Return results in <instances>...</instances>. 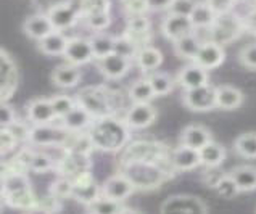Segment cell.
<instances>
[{
	"label": "cell",
	"instance_id": "cb8c5ba5",
	"mask_svg": "<svg viewBox=\"0 0 256 214\" xmlns=\"http://www.w3.org/2000/svg\"><path fill=\"white\" fill-rule=\"evenodd\" d=\"M68 39L64 38V34L60 31H52L48 36H46L44 39L39 40V50L44 55L56 56L63 55L64 48H66Z\"/></svg>",
	"mask_w": 256,
	"mask_h": 214
},
{
	"label": "cell",
	"instance_id": "d4e9b609",
	"mask_svg": "<svg viewBox=\"0 0 256 214\" xmlns=\"http://www.w3.org/2000/svg\"><path fill=\"white\" fill-rule=\"evenodd\" d=\"M198 153H200V163L206 168H218L226 160V148L221 144L213 142V140L204 145L202 150H198Z\"/></svg>",
	"mask_w": 256,
	"mask_h": 214
},
{
	"label": "cell",
	"instance_id": "f1b7e54d",
	"mask_svg": "<svg viewBox=\"0 0 256 214\" xmlns=\"http://www.w3.org/2000/svg\"><path fill=\"white\" fill-rule=\"evenodd\" d=\"M188 18H190V23H192L194 29H203V28L213 26L214 20H216V14L204 2L203 4L196 2L195 8L192 10Z\"/></svg>",
	"mask_w": 256,
	"mask_h": 214
},
{
	"label": "cell",
	"instance_id": "f6af8a7d",
	"mask_svg": "<svg viewBox=\"0 0 256 214\" xmlns=\"http://www.w3.org/2000/svg\"><path fill=\"white\" fill-rule=\"evenodd\" d=\"M204 4H206L218 16V14L229 13L232 10L234 4H236V0H204Z\"/></svg>",
	"mask_w": 256,
	"mask_h": 214
},
{
	"label": "cell",
	"instance_id": "e575fe53",
	"mask_svg": "<svg viewBox=\"0 0 256 214\" xmlns=\"http://www.w3.org/2000/svg\"><path fill=\"white\" fill-rule=\"evenodd\" d=\"M28 168L31 169V171L38 172V174H44L50 171V169L55 168V161L52 156H48L47 153H42V152H38V153H31V158H29V164Z\"/></svg>",
	"mask_w": 256,
	"mask_h": 214
},
{
	"label": "cell",
	"instance_id": "f907efd6",
	"mask_svg": "<svg viewBox=\"0 0 256 214\" xmlns=\"http://www.w3.org/2000/svg\"><path fill=\"white\" fill-rule=\"evenodd\" d=\"M246 26H248V29H250L252 32L256 34V8L246 16Z\"/></svg>",
	"mask_w": 256,
	"mask_h": 214
},
{
	"label": "cell",
	"instance_id": "9a60e30c",
	"mask_svg": "<svg viewBox=\"0 0 256 214\" xmlns=\"http://www.w3.org/2000/svg\"><path fill=\"white\" fill-rule=\"evenodd\" d=\"M178 82L184 87L186 90H190V88H196V87L210 84V76L206 70H203L202 66L192 63V64L184 66V68L179 71Z\"/></svg>",
	"mask_w": 256,
	"mask_h": 214
},
{
	"label": "cell",
	"instance_id": "4fadbf2b",
	"mask_svg": "<svg viewBox=\"0 0 256 214\" xmlns=\"http://www.w3.org/2000/svg\"><path fill=\"white\" fill-rule=\"evenodd\" d=\"M162 31L164 34V38H168L170 40L176 42L178 39L184 38V36L194 32V26H192V23H190L188 16H182V14L170 13L164 18V21H163Z\"/></svg>",
	"mask_w": 256,
	"mask_h": 214
},
{
	"label": "cell",
	"instance_id": "7dc6e473",
	"mask_svg": "<svg viewBox=\"0 0 256 214\" xmlns=\"http://www.w3.org/2000/svg\"><path fill=\"white\" fill-rule=\"evenodd\" d=\"M8 129L12 134H13V137L18 140V142H23V140H28L29 138V129L24 122H20V121H14L10 128H6Z\"/></svg>",
	"mask_w": 256,
	"mask_h": 214
},
{
	"label": "cell",
	"instance_id": "d6a6232c",
	"mask_svg": "<svg viewBox=\"0 0 256 214\" xmlns=\"http://www.w3.org/2000/svg\"><path fill=\"white\" fill-rule=\"evenodd\" d=\"M4 182H5V195L31 188V182H29L28 176L21 171H12L10 174H6L4 177Z\"/></svg>",
	"mask_w": 256,
	"mask_h": 214
},
{
	"label": "cell",
	"instance_id": "7c38bea8",
	"mask_svg": "<svg viewBox=\"0 0 256 214\" xmlns=\"http://www.w3.org/2000/svg\"><path fill=\"white\" fill-rule=\"evenodd\" d=\"M97 66H98L100 72L106 79L116 80V79H121L128 74V71L130 70V60L113 52V54H110L104 58H100V60H97Z\"/></svg>",
	"mask_w": 256,
	"mask_h": 214
},
{
	"label": "cell",
	"instance_id": "484cf974",
	"mask_svg": "<svg viewBox=\"0 0 256 214\" xmlns=\"http://www.w3.org/2000/svg\"><path fill=\"white\" fill-rule=\"evenodd\" d=\"M200 46H202V40L196 38V34L190 32L174 42V50H176V54H178V56L194 62L195 55L198 54V50H200Z\"/></svg>",
	"mask_w": 256,
	"mask_h": 214
},
{
	"label": "cell",
	"instance_id": "277c9868",
	"mask_svg": "<svg viewBox=\"0 0 256 214\" xmlns=\"http://www.w3.org/2000/svg\"><path fill=\"white\" fill-rule=\"evenodd\" d=\"M47 16L54 26V31L62 32L78 23L79 18H81V6H79V4L74 5L72 2H62L54 5L48 10Z\"/></svg>",
	"mask_w": 256,
	"mask_h": 214
},
{
	"label": "cell",
	"instance_id": "db71d44e",
	"mask_svg": "<svg viewBox=\"0 0 256 214\" xmlns=\"http://www.w3.org/2000/svg\"><path fill=\"white\" fill-rule=\"evenodd\" d=\"M120 214H138L137 211H134V210H128V208H124Z\"/></svg>",
	"mask_w": 256,
	"mask_h": 214
},
{
	"label": "cell",
	"instance_id": "ac0fdd59",
	"mask_svg": "<svg viewBox=\"0 0 256 214\" xmlns=\"http://www.w3.org/2000/svg\"><path fill=\"white\" fill-rule=\"evenodd\" d=\"M216 106L230 112L237 110L244 103V94L234 86H219L216 87Z\"/></svg>",
	"mask_w": 256,
	"mask_h": 214
},
{
	"label": "cell",
	"instance_id": "7bdbcfd3",
	"mask_svg": "<svg viewBox=\"0 0 256 214\" xmlns=\"http://www.w3.org/2000/svg\"><path fill=\"white\" fill-rule=\"evenodd\" d=\"M195 5H196L195 0H174L170 12L174 14H182V16H190Z\"/></svg>",
	"mask_w": 256,
	"mask_h": 214
},
{
	"label": "cell",
	"instance_id": "ab89813d",
	"mask_svg": "<svg viewBox=\"0 0 256 214\" xmlns=\"http://www.w3.org/2000/svg\"><path fill=\"white\" fill-rule=\"evenodd\" d=\"M82 20L86 21V24L89 26L92 31L95 32H102L112 24V18H110V13H97V14H84Z\"/></svg>",
	"mask_w": 256,
	"mask_h": 214
},
{
	"label": "cell",
	"instance_id": "83f0119b",
	"mask_svg": "<svg viewBox=\"0 0 256 214\" xmlns=\"http://www.w3.org/2000/svg\"><path fill=\"white\" fill-rule=\"evenodd\" d=\"M5 203L12 206V208H18V210H31L34 206H38V202H36L34 192L32 188H26L21 192H14V194H6L4 196Z\"/></svg>",
	"mask_w": 256,
	"mask_h": 214
},
{
	"label": "cell",
	"instance_id": "3957f363",
	"mask_svg": "<svg viewBox=\"0 0 256 214\" xmlns=\"http://www.w3.org/2000/svg\"><path fill=\"white\" fill-rule=\"evenodd\" d=\"M68 130L63 128L60 122L55 126L54 122L42 124V126H34L29 130V142L38 145V146H63L66 144Z\"/></svg>",
	"mask_w": 256,
	"mask_h": 214
},
{
	"label": "cell",
	"instance_id": "836d02e7",
	"mask_svg": "<svg viewBox=\"0 0 256 214\" xmlns=\"http://www.w3.org/2000/svg\"><path fill=\"white\" fill-rule=\"evenodd\" d=\"M89 208L90 214H120L124 210V206L121 204V202L100 195L92 204H89Z\"/></svg>",
	"mask_w": 256,
	"mask_h": 214
},
{
	"label": "cell",
	"instance_id": "816d5d0a",
	"mask_svg": "<svg viewBox=\"0 0 256 214\" xmlns=\"http://www.w3.org/2000/svg\"><path fill=\"white\" fill-rule=\"evenodd\" d=\"M26 214H50V212H48L47 210L40 208V206H34V208L28 210V211H26Z\"/></svg>",
	"mask_w": 256,
	"mask_h": 214
},
{
	"label": "cell",
	"instance_id": "5bb4252c",
	"mask_svg": "<svg viewBox=\"0 0 256 214\" xmlns=\"http://www.w3.org/2000/svg\"><path fill=\"white\" fill-rule=\"evenodd\" d=\"M28 118L34 126L50 124L56 120L50 98H36L28 105Z\"/></svg>",
	"mask_w": 256,
	"mask_h": 214
},
{
	"label": "cell",
	"instance_id": "ba28073f",
	"mask_svg": "<svg viewBox=\"0 0 256 214\" xmlns=\"http://www.w3.org/2000/svg\"><path fill=\"white\" fill-rule=\"evenodd\" d=\"M72 182V192L71 196L76 198L79 203L84 204H92L97 198L100 196V187L97 186V182L92 179V176L89 172H82L74 177Z\"/></svg>",
	"mask_w": 256,
	"mask_h": 214
},
{
	"label": "cell",
	"instance_id": "52a82bcc",
	"mask_svg": "<svg viewBox=\"0 0 256 214\" xmlns=\"http://www.w3.org/2000/svg\"><path fill=\"white\" fill-rule=\"evenodd\" d=\"M136 192L134 184L130 182L124 174H114L108 177L100 188V195L112 198L116 202H124Z\"/></svg>",
	"mask_w": 256,
	"mask_h": 214
},
{
	"label": "cell",
	"instance_id": "d590c367",
	"mask_svg": "<svg viewBox=\"0 0 256 214\" xmlns=\"http://www.w3.org/2000/svg\"><path fill=\"white\" fill-rule=\"evenodd\" d=\"M213 187L216 188V192H218V195H219V196L228 198V200H230V198H236V196L240 194L238 187L236 186V182L232 180V177H230L229 174L218 177L216 182L213 184Z\"/></svg>",
	"mask_w": 256,
	"mask_h": 214
},
{
	"label": "cell",
	"instance_id": "8d00e7d4",
	"mask_svg": "<svg viewBox=\"0 0 256 214\" xmlns=\"http://www.w3.org/2000/svg\"><path fill=\"white\" fill-rule=\"evenodd\" d=\"M50 103H52L55 116L63 118L76 106V98L70 97V95H55V97L50 98Z\"/></svg>",
	"mask_w": 256,
	"mask_h": 214
},
{
	"label": "cell",
	"instance_id": "e0dca14e",
	"mask_svg": "<svg viewBox=\"0 0 256 214\" xmlns=\"http://www.w3.org/2000/svg\"><path fill=\"white\" fill-rule=\"evenodd\" d=\"M171 163L176 169H179V171H192V169L198 168L202 164L200 153H198V150H194V148H188L186 145H180L172 152Z\"/></svg>",
	"mask_w": 256,
	"mask_h": 214
},
{
	"label": "cell",
	"instance_id": "bcb514c9",
	"mask_svg": "<svg viewBox=\"0 0 256 214\" xmlns=\"http://www.w3.org/2000/svg\"><path fill=\"white\" fill-rule=\"evenodd\" d=\"M18 140L13 137L8 129H0V153H8L16 146Z\"/></svg>",
	"mask_w": 256,
	"mask_h": 214
},
{
	"label": "cell",
	"instance_id": "4316f807",
	"mask_svg": "<svg viewBox=\"0 0 256 214\" xmlns=\"http://www.w3.org/2000/svg\"><path fill=\"white\" fill-rule=\"evenodd\" d=\"M89 40H90L95 60H100V58H104L114 52V38L112 34H108L106 31L95 32Z\"/></svg>",
	"mask_w": 256,
	"mask_h": 214
},
{
	"label": "cell",
	"instance_id": "f546056e",
	"mask_svg": "<svg viewBox=\"0 0 256 214\" xmlns=\"http://www.w3.org/2000/svg\"><path fill=\"white\" fill-rule=\"evenodd\" d=\"M234 150L244 158H256V132H246L237 137Z\"/></svg>",
	"mask_w": 256,
	"mask_h": 214
},
{
	"label": "cell",
	"instance_id": "44dd1931",
	"mask_svg": "<svg viewBox=\"0 0 256 214\" xmlns=\"http://www.w3.org/2000/svg\"><path fill=\"white\" fill-rule=\"evenodd\" d=\"M81 78H82V74H81L79 66L70 64V63L56 66L52 72L54 84H56L58 87H63V88H70V87L78 86Z\"/></svg>",
	"mask_w": 256,
	"mask_h": 214
},
{
	"label": "cell",
	"instance_id": "7402d4cb",
	"mask_svg": "<svg viewBox=\"0 0 256 214\" xmlns=\"http://www.w3.org/2000/svg\"><path fill=\"white\" fill-rule=\"evenodd\" d=\"M240 192L256 190V168L254 166H237L229 172Z\"/></svg>",
	"mask_w": 256,
	"mask_h": 214
},
{
	"label": "cell",
	"instance_id": "2e32d148",
	"mask_svg": "<svg viewBox=\"0 0 256 214\" xmlns=\"http://www.w3.org/2000/svg\"><path fill=\"white\" fill-rule=\"evenodd\" d=\"M211 132L200 126V124H190L180 134V145H186L188 148L202 150L204 145L211 142Z\"/></svg>",
	"mask_w": 256,
	"mask_h": 214
},
{
	"label": "cell",
	"instance_id": "681fc988",
	"mask_svg": "<svg viewBox=\"0 0 256 214\" xmlns=\"http://www.w3.org/2000/svg\"><path fill=\"white\" fill-rule=\"evenodd\" d=\"M174 0H145V6L147 10L153 12H163V10H170Z\"/></svg>",
	"mask_w": 256,
	"mask_h": 214
},
{
	"label": "cell",
	"instance_id": "7a4b0ae2",
	"mask_svg": "<svg viewBox=\"0 0 256 214\" xmlns=\"http://www.w3.org/2000/svg\"><path fill=\"white\" fill-rule=\"evenodd\" d=\"M76 103L82 106L94 120L110 116L113 110V103L108 92L102 87H86L78 94Z\"/></svg>",
	"mask_w": 256,
	"mask_h": 214
},
{
	"label": "cell",
	"instance_id": "d6986e66",
	"mask_svg": "<svg viewBox=\"0 0 256 214\" xmlns=\"http://www.w3.org/2000/svg\"><path fill=\"white\" fill-rule=\"evenodd\" d=\"M23 29H24L28 38H31L34 40H40L54 31V26H52V23H50L47 14L39 13V14H32V16H29L24 21Z\"/></svg>",
	"mask_w": 256,
	"mask_h": 214
},
{
	"label": "cell",
	"instance_id": "c3c4849f",
	"mask_svg": "<svg viewBox=\"0 0 256 214\" xmlns=\"http://www.w3.org/2000/svg\"><path fill=\"white\" fill-rule=\"evenodd\" d=\"M121 2L126 6V10L130 13V16H132V14H142L147 10L145 0H121Z\"/></svg>",
	"mask_w": 256,
	"mask_h": 214
},
{
	"label": "cell",
	"instance_id": "60d3db41",
	"mask_svg": "<svg viewBox=\"0 0 256 214\" xmlns=\"http://www.w3.org/2000/svg\"><path fill=\"white\" fill-rule=\"evenodd\" d=\"M72 192V182L70 179H58L56 182H54L52 186V196H55L56 200H64V198L71 196Z\"/></svg>",
	"mask_w": 256,
	"mask_h": 214
},
{
	"label": "cell",
	"instance_id": "74e56055",
	"mask_svg": "<svg viewBox=\"0 0 256 214\" xmlns=\"http://www.w3.org/2000/svg\"><path fill=\"white\" fill-rule=\"evenodd\" d=\"M79 6H81V16L110 13V0H79Z\"/></svg>",
	"mask_w": 256,
	"mask_h": 214
},
{
	"label": "cell",
	"instance_id": "1f68e13d",
	"mask_svg": "<svg viewBox=\"0 0 256 214\" xmlns=\"http://www.w3.org/2000/svg\"><path fill=\"white\" fill-rule=\"evenodd\" d=\"M155 97V94L152 90V86L148 79H140L132 84L129 88V98L134 103H150V100Z\"/></svg>",
	"mask_w": 256,
	"mask_h": 214
},
{
	"label": "cell",
	"instance_id": "f35d334b",
	"mask_svg": "<svg viewBox=\"0 0 256 214\" xmlns=\"http://www.w3.org/2000/svg\"><path fill=\"white\" fill-rule=\"evenodd\" d=\"M137 52H138L137 46L129 38H126V36L114 38V54H118L124 58H128V60H130V58H136Z\"/></svg>",
	"mask_w": 256,
	"mask_h": 214
},
{
	"label": "cell",
	"instance_id": "6da1fadb",
	"mask_svg": "<svg viewBox=\"0 0 256 214\" xmlns=\"http://www.w3.org/2000/svg\"><path fill=\"white\" fill-rule=\"evenodd\" d=\"M87 136H89L94 148L104 152H116L122 148L129 140V128L124 121H118L112 116H105L92 122Z\"/></svg>",
	"mask_w": 256,
	"mask_h": 214
},
{
	"label": "cell",
	"instance_id": "8fae6325",
	"mask_svg": "<svg viewBox=\"0 0 256 214\" xmlns=\"http://www.w3.org/2000/svg\"><path fill=\"white\" fill-rule=\"evenodd\" d=\"M226 60V52L222 46L214 42H203L200 46L198 54L195 55L194 63L202 66L203 70H214L218 66H221Z\"/></svg>",
	"mask_w": 256,
	"mask_h": 214
},
{
	"label": "cell",
	"instance_id": "603a6c76",
	"mask_svg": "<svg viewBox=\"0 0 256 214\" xmlns=\"http://www.w3.org/2000/svg\"><path fill=\"white\" fill-rule=\"evenodd\" d=\"M136 60L138 68L145 72H152L158 70L163 63V54L155 47H142L138 48Z\"/></svg>",
	"mask_w": 256,
	"mask_h": 214
},
{
	"label": "cell",
	"instance_id": "4dcf8cb0",
	"mask_svg": "<svg viewBox=\"0 0 256 214\" xmlns=\"http://www.w3.org/2000/svg\"><path fill=\"white\" fill-rule=\"evenodd\" d=\"M148 82L152 86V90L155 94V97L168 95L174 88V79L170 74H166V72H153L148 78Z\"/></svg>",
	"mask_w": 256,
	"mask_h": 214
},
{
	"label": "cell",
	"instance_id": "b9f144b4",
	"mask_svg": "<svg viewBox=\"0 0 256 214\" xmlns=\"http://www.w3.org/2000/svg\"><path fill=\"white\" fill-rule=\"evenodd\" d=\"M240 63L250 70H256V44H250V46L244 47L240 50Z\"/></svg>",
	"mask_w": 256,
	"mask_h": 214
},
{
	"label": "cell",
	"instance_id": "5b68a950",
	"mask_svg": "<svg viewBox=\"0 0 256 214\" xmlns=\"http://www.w3.org/2000/svg\"><path fill=\"white\" fill-rule=\"evenodd\" d=\"M162 214H208V208L196 196L174 195L162 204Z\"/></svg>",
	"mask_w": 256,
	"mask_h": 214
},
{
	"label": "cell",
	"instance_id": "ee69618b",
	"mask_svg": "<svg viewBox=\"0 0 256 214\" xmlns=\"http://www.w3.org/2000/svg\"><path fill=\"white\" fill-rule=\"evenodd\" d=\"M16 121V113L10 105L0 103V129L10 128L12 124Z\"/></svg>",
	"mask_w": 256,
	"mask_h": 214
},
{
	"label": "cell",
	"instance_id": "30bf717a",
	"mask_svg": "<svg viewBox=\"0 0 256 214\" xmlns=\"http://www.w3.org/2000/svg\"><path fill=\"white\" fill-rule=\"evenodd\" d=\"M156 118V110L150 103H134L124 116V122L129 129H145L153 124Z\"/></svg>",
	"mask_w": 256,
	"mask_h": 214
},
{
	"label": "cell",
	"instance_id": "f5cc1de1",
	"mask_svg": "<svg viewBox=\"0 0 256 214\" xmlns=\"http://www.w3.org/2000/svg\"><path fill=\"white\" fill-rule=\"evenodd\" d=\"M4 196H5V182L2 177H0V198H4Z\"/></svg>",
	"mask_w": 256,
	"mask_h": 214
},
{
	"label": "cell",
	"instance_id": "ffe728a7",
	"mask_svg": "<svg viewBox=\"0 0 256 214\" xmlns=\"http://www.w3.org/2000/svg\"><path fill=\"white\" fill-rule=\"evenodd\" d=\"M94 121H95L94 118L87 113L82 106H79L78 103L66 116L62 118L63 128L66 129L68 132H81V130L87 129V128H90Z\"/></svg>",
	"mask_w": 256,
	"mask_h": 214
},
{
	"label": "cell",
	"instance_id": "8992f818",
	"mask_svg": "<svg viewBox=\"0 0 256 214\" xmlns=\"http://www.w3.org/2000/svg\"><path fill=\"white\" fill-rule=\"evenodd\" d=\"M216 87L213 86H202L196 88H190L184 92L182 102L192 112H210L216 108Z\"/></svg>",
	"mask_w": 256,
	"mask_h": 214
},
{
	"label": "cell",
	"instance_id": "9c48e42d",
	"mask_svg": "<svg viewBox=\"0 0 256 214\" xmlns=\"http://www.w3.org/2000/svg\"><path fill=\"white\" fill-rule=\"evenodd\" d=\"M63 56L66 58V62L74 66H81L87 64L89 62L94 60V52L89 39L84 38H72L68 39L66 48L63 52Z\"/></svg>",
	"mask_w": 256,
	"mask_h": 214
}]
</instances>
